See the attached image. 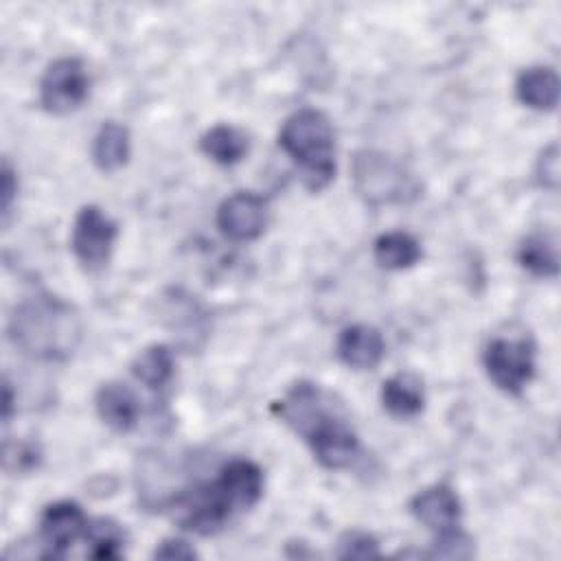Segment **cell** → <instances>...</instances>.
Returning <instances> with one entry per match:
<instances>
[{"label":"cell","mask_w":561,"mask_h":561,"mask_svg":"<svg viewBox=\"0 0 561 561\" xmlns=\"http://www.w3.org/2000/svg\"><path fill=\"white\" fill-rule=\"evenodd\" d=\"M272 412L309 445L322 467L346 469L359 456V438L344 408L318 383H294Z\"/></svg>","instance_id":"1"},{"label":"cell","mask_w":561,"mask_h":561,"mask_svg":"<svg viewBox=\"0 0 561 561\" xmlns=\"http://www.w3.org/2000/svg\"><path fill=\"white\" fill-rule=\"evenodd\" d=\"M263 493V471L256 462L237 458L210 482L175 493L167 504L180 528L197 535L224 530L232 517L252 508Z\"/></svg>","instance_id":"2"},{"label":"cell","mask_w":561,"mask_h":561,"mask_svg":"<svg viewBox=\"0 0 561 561\" xmlns=\"http://www.w3.org/2000/svg\"><path fill=\"white\" fill-rule=\"evenodd\" d=\"M7 331L22 355L37 362H64L79 346L81 320L66 300L35 294L15 305Z\"/></svg>","instance_id":"3"},{"label":"cell","mask_w":561,"mask_h":561,"mask_svg":"<svg viewBox=\"0 0 561 561\" xmlns=\"http://www.w3.org/2000/svg\"><path fill=\"white\" fill-rule=\"evenodd\" d=\"M278 145L298 164V175L309 191H320L333 180L335 134L320 110L294 112L278 131Z\"/></svg>","instance_id":"4"},{"label":"cell","mask_w":561,"mask_h":561,"mask_svg":"<svg viewBox=\"0 0 561 561\" xmlns=\"http://www.w3.org/2000/svg\"><path fill=\"white\" fill-rule=\"evenodd\" d=\"M355 191L373 206L399 204L419 195L416 180L392 156L362 149L353 158Z\"/></svg>","instance_id":"5"},{"label":"cell","mask_w":561,"mask_h":561,"mask_svg":"<svg viewBox=\"0 0 561 561\" xmlns=\"http://www.w3.org/2000/svg\"><path fill=\"white\" fill-rule=\"evenodd\" d=\"M489 379L506 394H522L535 375V346L526 337H493L482 355Z\"/></svg>","instance_id":"6"},{"label":"cell","mask_w":561,"mask_h":561,"mask_svg":"<svg viewBox=\"0 0 561 561\" xmlns=\"http://www.w3.org/2000/svg\"><path fill=\"white\" fill-rule=\"evenodd\" d=\"M90 94V77L77 57L55 59L39 81V101L50 114H68L85 103Z\"/></svg>","instance_id":"7"},{"label":"cell","mask_w":561,"mask_h":561,"mask_svg":"<svg viewBox=\"0 0 561 561\" xmlns=\"http://www.w3.org/2000/svg\"><path fill=\"white\" fill-rule=\"evenodd\" d=\"M118 228L99 206H83L72 224L70 248L85 270H101L114 250Z\"/></svg>","instance_id":"8"},{"label":"cell","mask_w":561,"mask_h":561,"mask_svg":"<svg viewBox=\"0 0 561 561\" xmlns=\"http://www.w3.org/2000/svg\"><path fill=\"white\" fill-rule=\"evenodd\" d=\"M88 517L77 502L59 500L48 504L39 517V557L61 559L77 539L85 535Z\"/></svg>","instance_id":"9"},{"label":"cell","mask_w":561,"mask_h":561,"mask_svg":"<svg viewBox=\"0 0 561 561\" xmlns=\"http://www.w3.org/2000/svg\"><path fill=\"white\" fill-rule=\"evenodd\" d=\"M217 226L232 241H252L267 226V202L250 191H237L217 208Z\"/></svg>","instance_id":"10"},{"label":"cell","mask_w":561,"mask_h":561,"mask_svg":"<svg viewBox=\"0 0 561 561\" xmlns=\"http://www.w3.org/2000/svg\"><path fill=\"white\" fill-rule=\"evenodd\" d=\"M410 513L425 528L440 535L458 528L462 517V506H460L458 493L449 484L438 482L419 491L410 500Z\"/></svg>","instance_id":"11"},{"label":"cell","mask_w":561,"mask_h":561,"mask_svg":"<svg viewBox=\"0 0 561 561\" xmlns=\"http://www.w3.org/2000/svg\"><path fill=\"white\" fill-rule=\"evenodd\" d=\"M383 337L370 324H351L337 335V357L353 370H370L383 357Z\"/></svg>","instance_id":"12"},{"label":"cell","mask_w":561,"mask_h":561,"mask_svg":"<svg viewBox=\"0 0 561 561\" xmlns=\"http://www.w3.org/2000/svg\"><path fill=\"white\" fill-rule=\"evenodd\" d=\"M94 408L99 419L116 432H129L138 423L140 414L138 397L121 381L101 383L94 394Z\"/></svg>","instance_id":"13"},{"label":"cell","mask_w":561,"mask_h":561,"mask_svg":"<svg viewBox=\"0 0 561 561\" xmlns=\"http://www.w3.org/2000/svg\"><path fill=\"white\" fill-rule=\"evenodd\" d=\"M381 403L397 419H412L425 405L423 381L414 373H397L381 386Z\"/></svg>","instance_id":"14"},{"label":"cell","mask_w":561,"mask_h":561,"mask_svg":"<svg viewBox=\"0 0 561 561\" xmlns=\"http://www.w3.org/2000/svg\"><path fill=\"white\" fill-rule=\"evenodd\" d=\"M515 94L526 107L550 112L559 103V77L548 66L526 68L515 81Z\"/></svg>","instance_id":"15"},{"label":"cell","mask_w":561,"mask_h":561,"mask_svg":"<svg viewBox=\"0 0 561 561\" xmlns=\"http://www.w3.org/2000/svg\"><path fill=\"white\" fill-rule=\"evenodd\" d=\"M129 129L116 121H107L99 127V131L92 138V162L101 171H116L121 169L129 158Z\"/></svg>","instance_id":"16"},{"label":"cell","mask_w":561,"mask_h":561,"mask_svg":"<svg viewBox=\"0 0 561 561\" xmlns=\"http://www.w3.org/2000/svg\"><path fill=\"white\" fill-rule=\"evenodd\" d=\"M375 261L386 270H408L423 256L421 243L403 230L383 232L373 243Z\"/></svg>","instance_id":"17"},{"label":"cell","mask_w":561,"mask_h":561,"mask_svg":"<svg viewBox=\"0 0 561 561\" xmlns=\"http://www.w3.org/2000/svg\"><path fill=\"white\" fill-rule=\"evenodd\" d=\"M199 149L217 164L232 167L248 153V136L232 125H215L199 138Z\"/></svg>","instance_id":"18"},{"label":"cell","mask_w":561,"mask_h":561,"mask_svg":"<svg viewBox=\"0 0 561 561\" xmlns=\"http://www.w3.org/2000/svg\"><path fill=\"white\" fill-rule=\"evenodd\" d=\"M519 265L539 278H554L559 274V259L554 241L548 234H528L517 250Z\"/></svg>","instance_id":"19"},{"label":"cell","mask_w":561,"mask_h":561,"mask_svg":"<svg viewBox=\"0 0 561 561\" xmlns=\"http://www.w3.org/2000/svg\"><path fill=\"white\" fill-rule=\"evenodd\" d=\"M134 377L151 390L164 388L173 377V353L164 344H151L140 351L131 364Z\"/></svg>","instance_id":"20"},{"label":"cell","mask_w":561,"mask_h":561,"mask_svg":"<svg viewBox=\"0 0 561 561\" xmlns=\"http://www.w3.org/2000/svg\"><path fill=\"white\" fill-rule=\"evenodd\" d=\"M85 554L92 559H118L123 554L125 533L110 517H96L85 528Z\"/></svg>","instance_id":"21"},{"label":"cell","mask_w":561,"mask_h":561,"mask_svg":"<svg viewBox=\"0 0 561 561\" xmlns=\"http://www.w3.org/2000/svg\"><path fill=\"white\" fill-rule=\"evenodd\" d=\"M379 554H381L379 543L368 533L346 530L337 539V548H335L337 559H377Z\"/></svg>","instance_id":"22"},{"label":"cell","mask_w":561,"mask_h":561,"mask_svg":"<svg viewBox=\"0 0 561 561\" xmlns=\"http://www.w3.org/2000/svg\"><path fill=\"white\" fill-rule=\"evenodd\" d=\"M473 541L469 535H465L460 528L447 530L436 535L434 548L425 552V557H438V559H469L473 557Z\"/></svg>","instance_id":"23"},{"label":"cell","mask_w":561,"mask_h":561,"mask_svg":"<svg viewBox=\"0 0 561 561\" xmlns=\"http://www.w3.org/2000/svg\"><path fill=\"white\" fill-rule=\"evenodd\" d=\"M42 460V451L37 443L20 440V443H4V469L11 473H28L37 469Z\"/></svg>","instance_id":"24"},{"label":"cell","mask_w":561,"mask_h":561,"mask_svg":"<svg viewBox=\"0 0 561 561\" xmlns=\"http://www.w3.org/2000/svg\"><path fill=\"white\" fill-rule=\"evenodd\" d=\"M535 175L539 186L548 188V191H557L559 188V145L550 142L537 158V167H535Z\"/></svg>","instance_id":"25"},{"label":"cell","mask_w":561,"mask_h":561,"mask_svg":"<svg viewBox=\"0 0 561 561\" xmlns=\"http://www.w3.org/2000/svg\"><path fill=\"white\" fill-rule=\"evenodd\" d=\"M197 557V550L180 539V537H169V539H162L156 550H153V559H167V561H188V559H195Z\"/></svg>","instance_id":"26"},{"label":"cell","mask_w":561,"mask_h":561,"mask_svg":"<svg viewBox=\"0 0 561 561\" xmlns=\"http://www.w3.org/2000/svg\"><path fill=\"white\" fill-rule=\"evenodd\" d=\"M18 193V180L11 164L2 162V175H0V210H2V224H9V215L13 208V199Z\"/></svg>","instance_id":"27"},{"label":"cell","mask_w":561,"mask_h":561,"mask_svg":"<svg viewBox=\"0 0 561 561\" xmlns=\"http://www.w3.org/2000/svg\"><path fill=\"white\" fill-rule=\"evenodd\" d=\"M11 410H13V390H11V383L4 379V386H2V421L4 423H9Z\"/></svg>","instance_id":"28"}]
</instances>
